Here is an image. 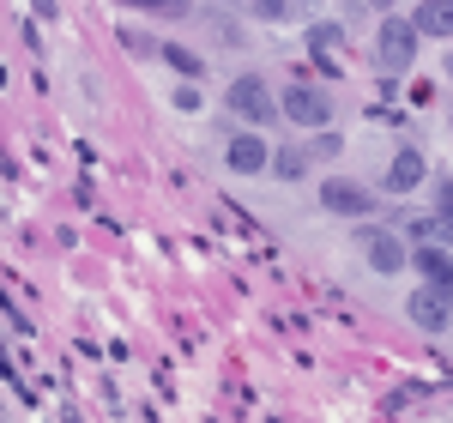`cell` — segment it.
I'll return each instance as SVG.
<instances>
[{
  "label": "cell",
  "instance_id": "obj_1",
  "mask_svg": "<svg viewBox=\"0 0 453 423\" xmlns=\"http://www.w3.org/2000/svg\"><path fill=\"white\" fill-rule=\"evenodd\" d=\"M418 19H381V36H375V49H381V67L387 73H405L418 61Z\"/></svg>",
  "mask_w": 453,
  "mask_h": 423
},
{
  "label": "cell",
  "instance_id": "obj_2",
  "mask_svg": "<svg viewBox=\"0 0 453 423\" xmlns=\"http://www.w3.org/2000/svg\"><path fill=\"white\" fill-rule=\"evenodd\" d=\"M230 109L242 115L248 127H266L273 115H284V109H279V97L266 91V79H254V73H242V79L230 85Z\"/></svg>",
  "mask_w": 453,
  "mask_h": 423
},
{
  "label": "cell",
  "instance_id": "obj_3",
  "mask_svg": "<svg viewBox=\"0 0 453 423\" xmlns=\"http://www.w3.org/2000/svg\"><path fill=\"white\" fill-rule=\"evenodd\" d=\"M363 260H369L375 273H387V279H393V273H405L418 254L405 248V236H393V230H363Z\"/></svg>",
  "mask_w": 453,
  "mask_h": 423
},
{
  "label": "cell",
  "instance_id": "obj_4",
  "mask_svg": "<svg viewBox=\"0 0 453 423\" xmlns=\"http://www.w3.org/2000/svg\"><path fill=\"white\" fill-rule=\"evenodd\" d=\"M320 206L333 212V218H369V212H375V200H369V188L333 176V181H320Z\"/></svg>",
  "mask_w": 453,
  "mask_h": 423
},
{
  "label": "cell",
  "instance_id": "obj_5",
  "mask_svg": "<svg viewBox=\"0 0 453 423\" xmlns=\"http://www.w3.org/2000/svg\"><path fill=\"white\" fill-rule=\"evenodd\" d=\"M279 109L296 121V127H326V115H333V104H326L314 85H290V91L279 97Z\"/></svg>",
  "mask_w": 453,
  "mask_h": 423
},
{
  "label": "cell",
  "instance_id": "obj_6",
  "mask_svg": "<svg viewBox=\"0 0 453 423\" xmlns=\"http://www.w3.org/2000/svg\"><path fill=\"white\" fill-rule=\"evenodd\" d=\"M224 164H230L236 176H260V170H273V145L260 140V134H236L230 151H224Z\"/></svg>",
  "mask_w": 453,
  "mask_h": 423
},
{
  "label": "cell",
  "instance_id": "obj_7",
  "mask_svg": "<svg viewBox=\"0 0 453 423\" xmlns=\"http://www.w3.org/2000/svg\"><path fill=\"white\" fill-rule=\"evenodd\" d=\"M448 315H453V296L441 290V284H423L418 296H411V320L429 327V333H435V327H448Z\"/></svg>",
  "mask_w": 453,
  "mask_h": 423
},
{
  "label": "cell",
  "instance_id": "obj_8",
  "mask_svg": "<svg viewBox=\"0 0 453 423\" xmlns=\"http://www.w3.org/2000/svg\"><path fill=\"white\" fill-rule=\"evenodd\" d=\"M309 55L326 73H345V61H339V55H345V31H339V25H314L309 31Z\"/></svg>",
  "mask_w": 453,
  "mask_h": 423
},
{
  "label": "cell",
  "instance_id": "obj_9",
  "mask_svg": "<svg viewBox=\"0 0 453 423\" xmlns=\"http://www.w3.org/2000/svg\"><path fill=\"white\" fill-rule=\"evenodd\" d=\"M423 176H429L423 151H399L393 170H387V194H411V188H423Z\"/></svg>",
  "mask_w": 453,
  "mask_h": 423
},
{
  "label": "cell",
  "instance_id": "obj_10",
  "mask_svg": "<svg viewBox=\"0 0 453 423\" xmlns=\"http://www.w3.org/2000/svg\"><path fill=\"white\" fill-rule=\"evenodd\" d=\"M418 31L423 36H453V0H423L418 6Z\"/></svg>",
  "mask_w": 453,
  "mask_h": 423
},
{
  "label": "cell",
  "instance_id": "obj_11",
  "mask_svg": "<svg viewBox=\"0 0 453 423\" xmlns=\"http://www.w3.org/2000/svg\"><path fill=\"white\" fill-rule=\"evenodd\" d=\"M309 158L314 151H303V145H284V151H273V176L279 181H303L309 176Z\"/></svg>",
  "mask_w": 453,
  "mask_h": 423
},
{
  "label": "cell",
  "instance_id": "obj_12",
  "mask_svg": "<svg viewBox=\"0 0 453 423\" xmlns=\"http://www.w3.org/2000/svg\"><path fill=\"white\" fill-rule=\"evenodd\" d=\"M164 61H170L181 79H200V73H206V61H200L194 49H181V42H170V49H164Z\"/></svg>",
  "mask_w": 453,
  "mask_h": 423
},
{
  "label": "cell",
  "instance_id": "obj_13",
  "mask_svg": "<svg viewBox=\"0 0 453 423\" xmlns=\"http://www.w3.org/2000/svg\"><path fill=\"white\" fill-rule=\"evenodd\" d=\"M121 6H140V12H157V19H188L194 0H121Z\"/></svg>",
  "mask_w": 453,
  "mask_h": 423
},
{
  "label": "cell",
  "instance_id": "obj_14",
  "mask_svg": "<svg viewBox=\"0 0 453 423\" xmlns=\"http://www.w3.org/2000/svg\"><path fill=\"white\" fill-rule=\"evenodd\" d=\"M248 6H254L260 19H273V25H284V19L296 12V0H248Z\"/></svg>",
  "mask_w": 453,
  "mask_h": 423
},
{
  "label": "cell",
  "instance_id": "obj_15",
  "mask_svg": "<svg viewBox=\"0 0 453 423\" xmlns=\"http://www.w3.org/2000/svg\"><path fill=\"white\" fill-rule=\"evenodd\" d=\"M435 206H441V212L453 218V181H441V194H435Z\"/></svg>",
  "mask_w": 453,
  "mask_h": 423
},
{
  "label": "cell",
  "instance_id": "obj_16",
  "mask_svg": "<svg viewBox=\"0 0 453 423\" xmlns=\"http://www.w3.org/2000/svg\"><path fill=\"white\" fill-rule=\"evenodd\" d=\"M369 6H381V12H387V6H393V0H369Z\"/></svg>",
  "mask_w": 453,
  "mask_h": 423
},
{
  "label": "cell",
  "instance_id": "obj_17",
  "mask_svg": "<svg viewBox=\"0 0 453 423\" xmlns=\"http://www.w3.org/2000/svg\"><path fill=\"white\" fill-rule=\"evenodd\" d=\"M296 6H309V0H296Z\"/></svg>",
  "mask_w": 453,
  "mask_h": 423
}]
</instances>
